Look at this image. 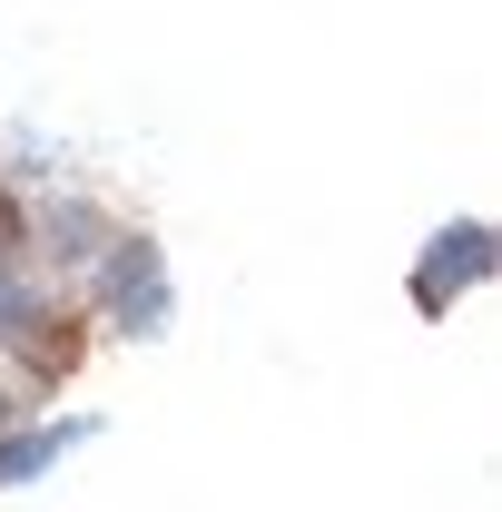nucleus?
<instances>
[{"instance_id":"obj_1","label":"nucleus","mask_w":502,"mask_h":512,"mask_svg":"<svg viewBox=\"0 0 502 512\" xmlns=\"http://www.w3.org/2000/svg\"><path fill=\"white\" fill-rule=\"evenodd\" d=\"M109 306L128 316V335H158V325H168V276H158V247H119V256H109Z\"/></svg>"},{"instance_id":"obj_2","label":"nucleus","mask_w":502,"mask_h":512,"mask_svg":"<svg viewBox=\"0 0 502 512\" xmlns=\"http://www.w3.org/2000/svg\"><path fill=\"white\" fill-rule=\"evenodd\" d=\"M483 266H493V237H483V227H443L434 256H424V276H414V296H424V306H443V296H463Z\"/></svg>"},{"instance_id":"obj_3","label":"nucleus","mask_w":502,"mask_h":512,"mask_svg":"<svg viewBox=\"0 0 502 512\" xmlns=\"http://www.w3.org/2000/svg\"><path fill=\"white\" fill-rule=\"evenodd\" d=\"M69 444H89V424H50V434H10L0 444V483H30V473H50Z\"/></svg>"},{"instance_id":"obj_4","label":"nucleus","mask_w":502,"mask_h":512,"mask_svg":"<svg viewBox=\"0 0 502 512\" xmlns=\"http://www.w3.org/2000/svg\"><path fill=\"white\" fill-rule=\"evenodd\" d=\"M30 316H40V286H30V276H20V266L0 256V335H20Z\"/></svg>"}]
</instances>
